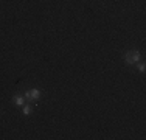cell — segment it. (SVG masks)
Instances as JSON below:
<instances>
[{
    "label": "cell",
    "instance_id": "3",
    "mask_svg": "<svg viewBox=\"0 0 146 140\" xmlns=\"http://www.w3.org/2000/svg\"><path fill=\"white\" fill-rule=\"evenodd\" d=\"M13 101H14L17 106H23V104H25V97L23 95H14L13 97Z\"/></svg>",
    "mask_w": 146,
    "mask_h": 140
},
{
    "label": "cell",
    "instance_id": "2",
    "mask_svg": "<svg viewBox=\"0 0 146 140\" xmlns=\"http://www.w3.org/2000/svg\"><path fill=\"white\" fill-rule=\"evenodd\" d=\"M25 98H28V100H31V101H37L40 98V90H37V89L27 90V92H25Z\"/></svg>",
    "mask_w": 146,
    "mask_h": 140
},
{
    "label": "cell",
    "instance_id": "1",
    "mask_svg": "<svg viewBox=\"0 0 146 140\" xmlns=\"http://www.w3.org/2000/svg\"><path fill=\"white\" fill-rule=\"evenodd\" d=\"M124 61H126L129 65H134L135 62L140 61V51H137V50H131V51H127V53L124 55Z\"/></svg>",
    "mask_w": 146,
    "mask_h": 140
},
{
    "label": "cell",
    "instance_id": "5",
    "mask_svg": "<svg viewBox=\"0 0 146 140\" xmlns=\"http://www.w3.org/2000/svg\"><path fill=\"white\" fill-rule=\"evenodd\" d=\"M138 70L143 73V72H145V64H140V65H138Z\"/></svg>",
    "mask_w": 146,
    "mask_h": 140
},
{
    "label": "cell",
    "instance_id": "4",
    "mask_svg": "<svg viewBox=\"0 0 146 140\" xmlns=\"http://www.w3.org/2000/svg\"><path fill=\"white\" fill-rule=\"evenodd\" d=\"M22 112H23V115H25V117H28V115L31 114V106H30V104H23Z\"/></svg>",
    "mask_w": 146,
    "mask_h": 140
}]
</instances>
